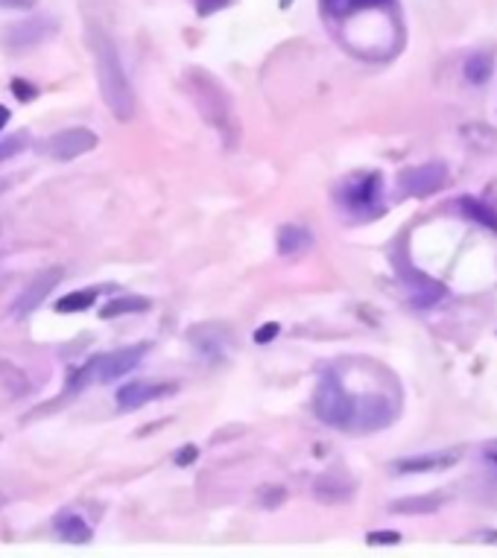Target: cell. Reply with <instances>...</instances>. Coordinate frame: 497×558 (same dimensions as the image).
Listing matches in <instances>:
<instances>
[{
  "label": "cell",
  "instance_id": "6da1fadb",
  "mask_svg": "<svg viewBox=\"0 0 497 558\" xmlns=\"http://www.w3.org/2000/svg\"><path fill=\"white\" fill-rule=\"evenodd\" d=\"M91 47H94L97 82H100L103 103L109 106V112L115 114L117 120H123V123L132 120V114H135V94H132L126 68L120 62L117 44L103 30H91Z\"/></svg>",
  "mask_w": 497,
  "mask_h": 558
},
{
  "label": "cell",
  "instance_id": "7a4b0ae2",
  "mask_svg": "<svg viewBox=\"0 0 497 558\" xmlns=\"http://www.w3.org/2000/svg\"><path fill=\"white\" fill-rule=\"evenodd\" d=\"M150 351V345H129L120 351H109V354H97L91 357L85 366H79L68 377V392H79L91 383H112L117 377L129 374Z\"/></svg>",
  "mask_w": 497,
  "mask_h": 558
},
{
  "label": "cell",
  "instance_id": "3957f363",
  "mask_svg": "<svg viewBox=\"0 0 497 558\" xmlns=\"http://www.w3.org/2000/svg\"><path fill=\"white\" fill-rule=\"evenodd\" d=\"M313 412L337 430H351L357 421V398L345 389L337 374H325L313 395Z\"/></svg>",
  "mask_w": 497,
  "mask_h": 558
},
{
  "label": "cell",
  "instance_id": "277c9868",
  "mask_svg": "<svg viewBox=\"0 0 497 558\" xmlns=\"http://www.w3.org/2000/svg\"><path fill=\"white\" fill-rule=\"evenodd\" d=\"M193 82H196V100H199V106H202V114H205V120L211 123V126H217L220 129V135L226 138V141H234V117H231V109H229V100L223 97V91H220V85L217 82H211L208 76L196 74L193 76Z\"/></svg>",
  "mask_w": 497,
  "mask_h": 558
},
{
  "label": "cell",
  "instance_id": "5b68a950",
  "mask_svg": "<svg viewBox=\"0 0 497 558\" xmlns=\"http://www.w3.org/2000/svg\"><path fill=\"white\" fill-rule=\"evenodd\" d=\"M53 36H56V21L47 18V15H36V18H24V21L6 27L0 41L12 53H27V50L44 44V41H50Z\"/></svg>",
  "mask_w": 497,
  "mask_h": 558
},
{
  "label": "cell",
  "instance_id": "8992f818",
  "mask_svg": "<svg viewBox=\"0 0 497 558\" xmlns=\"http://www.w3.org/2000/svg\"><path fill=\"white\" fill-rule=\"evenodd\" d=\"M340 202H343L345 211L351 214H381V205H378V196H381V176L378 173H363L357 179H348L340 187Z\"/></svg>",
  "mask_w": 497,
  "mask_h": 558
},
{
  "label": "cell",
  "instance_id": "52a82bcc",
  "mask_svg": "<svg viewBox=\"0 0 497 558\" xmlns=\"http://www.w3.org/2000/svg\"><path fill=\"white\" fill-rule=\"evenodd\" d=\"M100 144V138L91 132V129H62V132H56V135H50L47 141H44V152L53 158V161H74L79 155H85V152H91V149Z\"/></svg>",
  "mask_w": 497,
  "mask_h": 558
},
{
  "label": "cell",
  "instance_id": "ba28073f",
  "mask_svg": "<svg viewBox=\"0 0 497 558\" xmlns=\"http://www.w3.org/2000/svg\"><path fill=\"white\" fill-rule=\"evenodd\" d=\"M398 185L410 196H433L448 185V170L445 164H416L398 173Z\"/></svg>",
  "mask_w": 497,
  "mask_h": 558
},
{
  "label": "cell",
  "instance_id": "9c48e42d",
  "mask_svg": "<svg viewBox=\"0 0 497 558\" xmlns=\"http://www.w3.org/2000/svg\"><path fill=\"white\" fill-rule=\"evenodd\" d=\"M62 269L59 266H50V269H44V272H39L24 290H21V296L12 301V316L15 319H27L36 307H39L44 298L53 293V287L62 281Z\"/></svg>",
  "mask_w": 497,
  "mask_h": 558
},
{
  "label": "cell",
  "instance_id": "30bf717a",
  "mask_svg": "<svg viewBox=\"0 0 497 558\" xmlns=\"http://www.w3.org/2000/svg\"><path fill=\"white\" fill-rule=\"evenodd\" d=\"M170 392H176V386H173V383L132 380V383H126V386H120V389H117V398H115L117 410L120 412L141 410V407L153 404V401L164 398V395H170Z\"/></svg>",
  "mask_w": 497,
  "mask_h": 558
},
{
  "label": "cell",
  "instance_id": "8fae6325",
  "mask_svg": "<svg viewBox=\"0 0 497 558\" xmlns=\"http://www.w3.org/2000/svg\"><path fill=\"white\" fill-rule=\"evenodd\" d=\"M404 284L410 287V296H413L416 307H430V304H436L439 298L445 296V287L439 281H433L430 275L416 272L410 266H404Z\"/></svg>",
  "mask_w": 497,
  "mask_h": 558
},
{
  "label": "cell",
  "instance_id": "7c38bea8",
  "mask_svg": "<svg viewBox=\"0 0 497 558\" xmlns=\"http://www.w3.org/2000/svg\"><path fill=\"white\" fill-rule=\"evenodd\" d=\"M457 453H430V456H413V459H398L392 462L395 474H427V471H448L457 465Z\"/></svg>",
  "mask_w": 497,
  "mask_h": 558
},
{
  "label": "cell",
  "instance_id": "4fadbf2b",
  "mask_svg": "<svg viewBox=\"0 0 497 558\" xmlns=\"http://www.w3.org/2000/svg\"><path fill=\"white\" fill-rule=\"evenodd\" d=\"M53 529H56V535H59L62 541H68V544H88V541L94 538V529L88 526V521L74 515V512H59V515L53 518Z\"/></svg>",
  "mask_w": 497,
  "mask_h": 558
},
{
  "label": "cell",
  "instance_id": "5bb4252c",
  "mask_svg": "<svg viewBox=\"0 0 497 558\" xmlns=\"http://www.w3.org/2000/svg\"><path fill=\"white\" fill-rule=\"evenodd\" d=\"M275 243H278V255L299 258V255H305L307 249H310L313 240H310V231L302 228V225H281Z\"/></svg>",
  "mask_w": 497,
  "mask_h": 558
},
{
  "label": "cell",
  "instance_id": "9a60e30c",
  "mask_svg": "<svg viewBox=\"0 0 497 558\" xmlns=\"http://www.w3.org/2000/svg\"><path fill=\"white\" fill-rule=\"evenodd\" d=\"M439 509H442V497H436V494H424V497H410V500L392 503V512H398V515H433Z\"/></svg>",
  "mask_w": 497,
  "mask_h": 558
},
{
  "label": "cell",
  "instance_id": "2e32d148",
  "mask_svg": "<svg viewBox=\"0 0 497 558\" xmlns=\"http://www.w3.org/2000/svg\"><path fill=\"white\" fill-rule=\"evenodd\" d=\"M150 310V298L144 296H123V298H115V301H109L103 310H100V316L103 319H115V316H129V313H147Z\"/></svg>",
  "mask_w": 497,
  "mask_h": 558
},
{
  "label": "cell",
  "instance_id": "e0dca14e",
  "mask_svg": "<svg viewBox=\"0 0 497 558\" xmlns=\"http://www.w3.org/2000/svg\"><path fill=\"white\" fill-rule=\"evenodd\" d=\"M97 296H100V290H74V293H68V296L56 301V310L59 313H82V310L94 307Z\"/></svg>",
  "mask_w": 497,
  "mask_h": 558
},
{
  "label": "cell",
  "instance_id": "ac0fdd59",
  "mask_svg": "<svg viewBox=\"0 0 497 558\" xmlns=\"http://www.w3.org/2000/svg\"><path fill=\"white\" fill-rule=\"evenodd\" d=\"M325 9L337 18H345L351 12H363V9H378V6H386L392 0H322Z\"/></svg>",
  "mask_w": 497,
  "mask_h": 558
},
{
  "label": "cell",
  "instance_id": "d6986e66",
  "mask_svg": "<svg viewBox=\"0 0 497 558\" xmlns=\"http://www.w3.org/2000/svg\"><path fill=\"white\" fill-rule=\"evenodd\" d=\"M489 76H492V56H489V53H474V56L465 62V79H468V82L483 85Z\"/></svg>",
  "mask_w": 497,
  "mask_h": 558
},
{
  "label": "cell",
  "instance_id": "ffe728a7",
  "mask_svg": "<svg viewBox=\"0 0 497 558\" xmlns=\"http://www.w3.org/2000/svg\"><path fill=\"white\" fill-rule=\"evenodd\" d=\"M313 491H316V497H319V500H325V503H343V500L351 497V485L337 483V480H331V477L319 480Z\"/></svg>",
  "mask_w": 497,
  "mask_h": 558
},
{
  "label": "cell",
  "instance_id": "44dd1931",
  "mask_svg": "<svg viewBox=\"0 0 497 558\" xmlns=\"http://www.w3.org/2000/svg\"><path fill=\"white\" fill-rule=\"evenodd\" d=\"M459 205L465 208V217H471V220H477V223H483L486 228L497 231V211H495V208H489V205H483V202H477V199H462Z\"/></svg>",
  "mask_w": 497,
  "mask_h": 558
},
{
  "label": "cell",
  "instance_id": "7402d4cb",
  "mask_svg": "<svg viewBox=\"0 0 497 558\" xmlns=\"http://www.w3.org/2000/svg\"><path fill=\"white\" fill-rule=\"evenodd\" d=\"M27 141H30L27 132H18V135L3 138V141H0V164L9 161V158H15V155H21V152L27 149Z\"/></svg>",
  "mask_w": 497,
  "mask_h": 558
},
{
  "label": "cell",
  "instance_id": "603a6c76",
  "mask_svg": "<svg viewBox=\"0 0 497 558\" xmlns=\"http://www.w3.org/2000/svg\"><path fill=\"white\" fill-rule=\"evenodd\" d=\"M284 500H287V488H281V485H267V488H261V503H264L267 509L281 506Z\"/></svg>",
  "mask_w": 497,
  "mask_h": 558
},
{
  "label": "cell",
  "instance_id": "cb8c5ba5",
  "mask_svg": "<svg viewBox=\"0 0 497 558\" xmlns=\"http://www.w3.org/2000/svg\"><path fill=\"white\" fill-rule=\"evenodd\" d=\"M366 541L372 547H392V544H401V535L398 532H369Z\"/></svg>",
  "mask_w": 497,
  "mask_h": 558
},
{
  "label": "cell",
  "instance_id": "d4e9b609",
  "mask_svg": "<svg viewBox=\"0 0 497 558\" xmlns=\"http://www.w3.org/2000/svg\"><path fill=\"white\" fill-rule=\"evenodd\" d=\"M12 91H15L24 103H30L33 97H39V91H36L33 85H27L24 79H12Z\"/></svg>",
  "mask_w": 497,
  "mask_h": 558
},
{
  "label": "cell",
  "instance_id": "484cf974",
  "mask_svg": "<svg viewBox=\"0 0 497 558\" xmlns=\"http://www.w3.org/2000/svg\"><path fill=\"white\" fill-rule=\"evenodd\" d=\"M199 6V15H211V12H217V9H223V6H229L231 0H196Z\"/></svg>",
  "mask_w": 497,
  "mask_h": 558
},
{
  "label": "cell",
  "instance_id": "4316f807",
  "mask_svg": "<svg viewBox=\"0 0 497 558\" xmlns=\"http://www.w3.org/2000/svg\"><path fill=\"white\" fill-rule=\"evenodd\" d=\"M196 456H199V450H196L193 445H188V447H182V450L176 453V462H179V465H191Z\"/></svg>",
  "mask_w": 497,
  "mask_h": 558
},
{
  "label": "cell",
  "instance_id": "83f0119b",
  "mask_svg": "<svg viewBox=\"0 0 497 558\" xmlns=\"http://www.w3.org/2000/svg\"><path fill=\"white\" fill-rule=\"evenodd\" d=\"M278 336V325L275 322H269L264 328H258V334H255V342H269V339H275Z\"/></svg>",
  "mask_w": 497,
  "mask_h": 558
},
{
  "label": "cell",
  "instance_id": "f1b7e54d",
  "mask_svg": "<svg viewBox=\"0 0 497 558\" xmlns=\"http://www.w3.org/2000/svg\"><path fill=\"white\" fill-rule=\"evenodd\" d=\"M36 0H0V9H30Z\"/></svg>",
  "mask_w": 497,
  "mask_h": 558
},
{
  "label": "cell",
  "instance_id": "f546056e",
  "mask_svg": "<svg viewBox=\"0 0 497 558\" xmlns=\"http://www.w3.org/2000/svg\"><path fill=\"white\" fill-rule=\"evenodd\" d=\"M9 117H12V114H9V109H6V106L0 103V132H3V126L9 123Z\"/></svg>",
  "mask_w": 497,
  "mask_h": 558
},
{
  "label": "cell",
  "instance_id": "4dcf8cb0",
  "mask_svg": "<svg viewBox=\"0 0 497 558\" xmlns=\"http://www.w3.org/2000/svg\"><path fill=\"white\" fill-rule=\"evenodd\" d=\"M3 506H6V497H3V494H0V509H3Z\"/></svg>",
  "mask_w": 497,
  "mask_h": 558
},
{
  "label": "cell",
  "instance_id": "1f68e13d",
  "mask_svg": "<svg viewBox=\"0 0 497 558\" xmlns=\"http://www.w3.org/2000/svg\"><path fill=\"white\" fill-rule=\"evenodd\" d=\"M489 459H492V462H495V465H497V453H492V456H489Z\"/></svg>",
  "mask_w": 497,
  "mask_h": 558
}]
</instances>
